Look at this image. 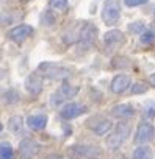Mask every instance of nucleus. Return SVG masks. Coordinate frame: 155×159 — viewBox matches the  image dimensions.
Listing matches in <instances>:
<instances>
[{"label": "nucleus", "mask_w": 155, "mask_h": 159, "mask_svg": "<svg viewBox=\"0 0 155 159\" xmlns=\"http://www.w3.org/2000/svg\"><path fill=\"white\" fill-rule=\"evenodd\" d=\"M128 134H130V126H128L127 123L121 122V123L116 125L114 131L107 137L105 143H107V147H108L110 150H116V148H119V147L124 143V140L128 137Z\"/></svg>", "instance_id": "nucleus-1"}, {"label": "nucleus", "mask_w": 155, "mask_h": 159, "mask_svg": "<svg viewBox=\"0 0 155 159\" xmlns=\"http://www.w3.org/2000/svg\"><path fill=\"white\" fill-rule=\"evenodd\" d=\"M121 17V7L116 0H108L102 10V19L107 25H114Z\"/></svg>", "instance_id": "nucleus-2"}, {"label": "nucleus", "mask_w": 155, "mask_h": 159, "mask_svg": "<svg viewBox=\"0 0 155 159\" xmlns=\"http://www.w3.org/2000/svg\"><path fill=\"white\" fill-rule=\"evenodd\" d=\"M97 38V28L90 24V22H83L82 24V28H80V34H79V42L83 48H90L94 41Z\"/></svg>", "instance_id": "nucleus-3"}, {"label": "nucleus", "mask_w": 155, "mask_h": 159, "mask_svg": "<svg viewBox=\"0 0 155 159\" xmlns=\"http://www.w3.org/2000/svg\"><path fill=\"white\" fill-rule=\"evenodd\" d=\"M86 126L91 129V131H94V134H97V136H102V134H107L110 129H111V122L108 120V119H105V117H102V116H93L88 122H86Z\"/></svg>", "instance_id": "nucleus-4"}, {"label": "nucleus", "mask_w": 155, "mask_h": 159, "mask_svg": "<svg viewBox=\"0 0 155 159\" xmlns=\"http://www.w3.org/2000/svg\"><path fill=\"white\" fill-rule=\"evenodd\" d=\"M39 70L52 80H61V78H66L69 75V72L66 69H63V67H60L58 64H53V62H42L39 66Z\"/></svg>", "instance_id": "nucleus-5"}, {"label": "nucleus", "mask_w": 155, "mask_h": 159, "mask_svg": "<svg viewBox=\"0 0 155 159\" xmlns=\"http://www.w3.org/2000/svg\"><path fill=\"white\" fill-rule=\"evenodd\" d=\"M155 136V128L150 123H141L136 128V134H135V142L136 143H147L153 139Z\"/></svg>", "instance_id": "nucleus-6"}, {"label": "nucleus", "mask_w": 155, "mask_h": 159, "mask_svg": "<svg viewBox=\"0 0 155 159\" xmlns=\"http://www.w3.org/2000/svg\"><path fill=\"white\" fill-rule=\"evenodd\" d=\"M31 33H33V28H31L30 25H17V27H14L13 30H10L8 38H10L13 42L21 44V42H24L27 38H30Z\"/></svg>", "instance_id": "nucleus-7"}, {"label": "nucleus", "mask_w": 155, "mask_h": 159, "mask_svg": "<svg viewBox=\"0 0 155 159\" xmlns=\"http://www.w3.org/2000/svg\"><path fill=\"white\" fill-rule=\"evenodd\" d=\"M19 153L21 159H33V156L38 153V143L33 142L31 139H25L19 145Z\"/></svg>", "instance_id": "nucleus-8"}, {"label": "nucleus", "mask_w": 155, "mask_h": 159, "mask_svg": "<svg viewBox=\"0 0 155 159\" xmlns=\"http://www.w3.org/2000/svg\"><path fill=\"white\" fill-rule=\"evenodd\" d=\"M83 112H85V106L80 105V103H69V105L63 106V109H61L63 119H67V120L79 117V116H82Z\"/></svg>", "instance_id": "nucleus-9"}, {"label": "nucleus", "mask_w": 155, "mask_h": 159, "mask_svg": "<svg viewBox=\"0 0 155 159\" xmlns=\"http://www.w3.org/2000/svg\"><path fill=\"white\" fill-rule=\"evenodd\" d=\"M128 86H130V76L128 75L119 73L113 78V81H111V91L114 94H122Z\"/></svg>", "instance_id": "nucleus-10"}, {"label": "nucleus", "mask_w": 155, "mask_h": 159, "mask_svg": "<svg viewBox=\"0 0 155 159\" xmlns=\"http://www.w3.org/2000/svg\"><path fill=\"white\" fill-rule=\"evenodd\" d=\"M124 41H125V39H124V34H122L119 30L107 31L105 36H104V42H105V45L110 47V48H114V47L124 44Z\"/></svg>", "instance_id": "nucleus-11"}, {"label": "nucleus", "mask_w": 155, "mask_h": 159, "mask_svg": "<svg viewBox=\"0 0 155 159\" xmlns=\"http://www.w3.org/2000/svg\"><path fill=\"white\" fill-rule=\"evenodd\" d=\"M25 89L30 94H39L42 91V80L38 73H31L27 80H25Z\"/></svg>", "instance_id": "nucleus-12"}, {"label": "nucleus", "mask_w": 155, "mask_h": 159, "mask_svg": "<svg viewBox=\"0 0 155 159\" xmlns=\"http://www.w3.org/2000/svg\"><path fill=\"white\" fill-rule=\"evenodd\" d=\"M79 91H80V89L77 88V86H72V84L64 83V84H61V86L58 88V91H56L55 97H58L60 100H67V98L75 97L77 94H79Z\"/></svg>", "instance_id": "nucleus-13"}, {"label": "nucleus", "mask_w": 155, "mask_h": 159, "mask_svg": "<svg viewBox=\"0 0 155 159\" xmlns=\"http://www.w3.org/2000/svg\"><path fill=\"white\" fill-rule=\"evenodd\" d=\"M111 114L113 117H118V119H127V117H132L135 114V109L132 105H116L113 109H111Z\"/></svg>", "instance_id": "nucleus-14"}, {"label": "nucleus", "mask_w": 155, "mask_h": 159, "mask_svg": "<svg viewBox=\"0 0 155 159\" xmlns=\"http://www.w3.org/2000/svg\"><path fill=\"white\" fill-rule=\"evenodd\" d=\"M27 125L35 131H41L47 125V117L46 116H30L27 119Z\"/></svg>", "instance_id": "nucleus-15"}, {"label": "nucleus", "mask_w": 155, "mask_h": 159, "mask_svg": "<svg viewBox=\"0 0 155 159\" xmlns=\"http://www.w3.org/2000/svg\"><path fill=\"white\" fill-rule=\"evenodd\" d=\"M132 159H152V150L149 147H138L133 151Z\"/></svg>", "instance_id": "nucleus-16"}, {"label": "nucleus", "mask_w": 155, "mask_h": 159, "mask_svg": "<svg viewBox=\"0 0 155 159\" xmlns=\"http://www.w3.org/2000/svg\"><path fill=\"white\" fill-rule=\"evenodd\" d=\"M22 126H24V119H22L21 116H13V117L10 119V123H8L10 131L19 133V131L22 129Z\"/></svg>", "instance_id": "nucleus-17"}, {"label": "nucleus", "mask_w": 155, "mask_h": 159, "mask_svg": "<svg viewBox=\"0 0 155 159\" xmlns=\"http://www.w3.org/2000/svg\"><path fill=\"white\" fill-rule=\"evenodd\" d=\"M0 159H14V153H13V147L7 142L0 143Z\"/></svg>", "instance_id": "nucleus-18"}, {"label": "nucleus", "mask_w": 155, "mask_h": 159, "mask_svg": "<svg viewBox=\"0 0 155 159\" xmlns=\"http://www.w3.org/2000/svg\"><path fill=\"white\" fill-rule=\"evenodd\" d=\"M74 153H77V154H82V156H90V154H97V153H100L97 148H94V147H83V145H77L75 148H74Z\"/></svg>", "instance_id": "nucleus-19"}, {"label": "nucleus", "mask_w": 155, "mask_h": 159, "mask_svg": "<svg viewBox=\"0 0 155 159\" xmlns=\"http://www.w3.org/2000/svg\"><path fill=\"white\" fill-rule=\"evenodd\" d=\"M143 114H144L146 119H152V117H155V103H152V102L146 103Z\"/></svg>", "instance_id": "nucleus-20"}, {"label": "nucleus", "mask_w": 155, "mask_h": 159, "mask_svg": "<svg viewBox=\"0 0 155 159\" xmlns=\"http://www.w3.org/2000/svg\"><path fill=\"white\" fill-rule=\"evenodd\" d=\"M128 30L133 34H143L144 33V24L143 22H133V24L128 25Z\"/></svg>", "instance_id": "nucleus-21"}, {"label": "nucleus", "mask_w": 155, "mask_h": 159, "mask_svg": "<svg viewBox=\"0 0 155 159\" xmlns=\"http://www.w3.org/2000/svg\"><path fill=\"white\" fill-rule=\"evenodd\" d=\"M49 5L53 10H64L67 7V0H49Z\"/></svg>", "instance_id": "nucleus-22"}, {"label": "nucleus", "mask_w": 155, "mask_h": 159, "mask_svg": "<svg viewBox=\"0 0 155 159\" xmlns=\"http://www.w3.org/2000/svg\"><path fill=\"white\" fill-rule=\"evenodd\" d=\"M146 91H147V84L146 83H141L139 81V83H135L132 86V94H135V95L136 94H144Z\"/></svg>", "instance_id": "nucleus-23"}, {"label": "nucleus", "mask_w": 155, "mask_h": 159, "mask_svg": "<svg viewBox=\"0 0 155 159\" xmlns=\"http://www.w3.org/2000/svg\"><path fill=\"white\" fill-rule=\"evenodd\" d=\"M153 39H155V34H153L152 31H144V33L141 34V42H143V44H152Z\"/></svg>", "instance_id": "nucleus-24"}, {"label": "nucleus", "mask_w": 155, "mask_h": 159, "mask_svg": "<svg viewBox=\"0 0 155 159\" xmlns=\"http://www.w3.org/2000/svg\"><path fill=\"white\" fill-rule=\"evenodd\" d=\"M124 3L127 7H139V5L147 3V0H124Z\"/></svg>", "instance_id": "nucleus-25"}, {"label": "nucleus", "mask_w": 155, "mask_h": 159, "mask_svg": "<svg viewBox=\"0 0 155 159\" xmlns=\"http://www.w3.org/2000/svg\"><path fill=\"white\" fill-rule=\"evenodd\" d=\"M150 84H152V86H155V73H152V75H150Z\"/></svg>", "instance_id": "nucleus-26"}, {"label": "nucleus", "mask_w": 155, "mask_h": 159, "mask_svg": "<svg viewBox=\"0 0 155 159\" xmlns=\"http://www.w3.org/2000/svg\"><path fill=\"white\" fill-rule=\"evenodd\" d=\"M150 31L155 34V20H153V22H152V25H150Z\"/></svg>", "instance_id": "nucleus-27"}, {"label": "nucleus", "mask_w": 155, "mask_h": 159, "mask_svg": "<svg viewBox=\"0 0 155 159\" xmlns=\"http://www.w3.org/2000/svg\"><path fill=\"white\" fill-rule=\"evenodd\" d=\"M46 159H64V157H60V156H47Z\"/></svg>", "instance_id": "nucleus-28"}, {"label": "nucleus", "mask_w": 155, "mask_h": 159, "mask_svg": "<svg viewBox=\"0 0 155 159\" xmlns=\"http://www.w3.org/2000/svg\"><path fill=\"white\" fill-rule=\"evenodd\" d=\"M0 131H2V123H0Z\"/></svg>", "instance_id": "nucleus-29"}, {"label": "nucleus", "mask_w": 155, "mask_h": 159, "mask_svg": "<svg viewBox=\"0 0 155 159\" xmlns=\"http://www.w3.org/2000/svg\"><path fill=\"white\" fill-rule=\"evenodd\" d=\"M0 78H2V72H0Z\"/></svg>", "instance_id": "nucleus-30"}, {"label": "nucleus", "mask_w": 155, "mask_h": 159, "mask_svg": "<svg viewBox=\"0 0 155 159\" xmlns=\"http://www.w3.org/2000/svg\"><path fill=\"white\" fill-rule=\"evenodd\" d=\"M88 159H94V157H88Z\"/></svg>", "instance_id": "nucleus-31"}]
</instances>
